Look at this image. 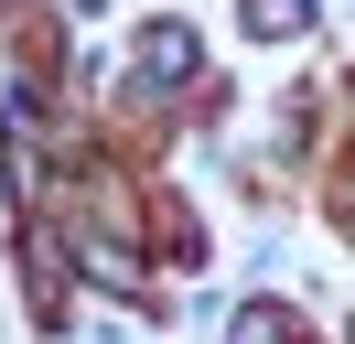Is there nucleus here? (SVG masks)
Instances as JSON below:
<instances>
[{
  "mask_svg": "<svg viewBox=\"0 0 355 344\" xmlns=\"http://www.w3.org/2000/svg\"><path fill=\"white\" fill-rule=\"evenodd\" d=\"M194 76V33H183V22H162L151 43H140V86H183Z\"/></svg>",
  "mask_w": 355,
  "mask_h": 344,
  "instance_id": "nucleus-1",
  "label": "nucleus"
},
{
  "mask_svg": "<svg viewBox=\"0 0 355 344\" xmlns=\"http://www.w3.org/2000/svg\"><path fill=\"white\" fill-rule=\"evenodd\" d=\"M237 344H302V322L269 312V301H248V312H237Z\"/></svg>",
  "mask_w": 355,
  "mask_h": 344,
  "instance_id": "nucleus-2",
  "label": "nucleus"
},
{
  "mask_svg": "<svg viewBox=\"0 0 355 344\" xmlns=\"http://www.w3.org/2000/svg\"><path fill=\"white\" fill-rule=\"evenodd\" d=\"M87 269L108 280V291H140V258H130V248H108V237H97V248H87Z\"/></svg>",
  "mask_w": 355,
  "mask_h": 344,
  "instance_id": "nucleus-3",
  "label": "nucleus"
},
{
  "mask_svg": "<svg viewBox=\"0 0 355 344\" xmlns=\"http://www.w3.org/2000/svg\"><path fill=\"white\" fill-rule=\"evenodd\" d=\"M302 11H312V0H248V22H259V33H302Z\"/></svg>",
  "mask_w": 355,
  "mask_h": 344,
  "instance_id": "nucleus-4",
  "label": "nucleus"
}]
</instances>
